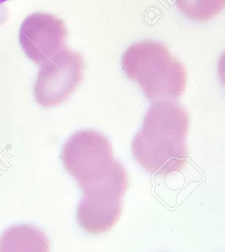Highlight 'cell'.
Returning <instances> with one entry per match:
<instances>
[{"mask_svg":"<svg viewBox=\"0 0 225 252\" xmlns=\"http://www.w3.org/2000/svg\"><path fill=\"white\" fill-rule=\"evenodd\" d=\"M189 125V114L181 105L171 101L154 103L145 116L142 130L132 142L135 159L153 175L181 171L189 158L185 142Z\"/></svg>","mask_w":225,"mask_h":252,"instance_id":"cell-1","label":"cell"},{"mask_svg":"<svg viewBox=\"0 0 225 252\" xmlns=\"http://www.w3.org/2000/svg\"><path fill=\"white\" fill-rule=\"evenodd\" d=\"M122 63L129 79L136 81L147 98L172 101L183 95L187 72L163 43L146 40L129 47Z\"/></svg>","mask_w":225,"mask_h":252,"instance_id":"cell-2","label":"cell"},{"mask_svg":"<svg viewBox=\"0 0 225 252\" xmlns=\"http://www.w3.org/2000/svg\"><path fill=\"white\" fill-rule=\"evenodd\" d=\"M60 159L82 191L99 183L122 165L114 159L109 140L93 130L74 134L64 146Z\"/></svg>","mask_w":225,"mask_h":252,"instance_id":"cell-3","label":"cell"},{"mask_svg":"<svg viewBox=\"0 0 225 252\" xmlns=\"http://www.w3.org/2000/svg\"><path fill=\"white\" fill-rule=\"evenodd\" d=\"M83 57L66 47L40 65L34 85L37 103L49 108L64 102L83 81Z\"/></svg>","mask_w":225,"mask_h":252,"instance_id":"cell-4","label":"cell"},{"mask_svg":"<svg viewBox=\"0 0 225 252\" xmlns=\"http://www.w3.org/2000/svg\"><path fill=\"white\" fill-rule=\"evenodd\" d=\"M68 35L65 23L49 13L37 12L29 15L19 31V42L27 57L41 65L66 46Z\"/></svg>","mask_w":225,"mask_h":252,"instance_id":"cell-5","label":"cell"},{"mask_svg":"<svg viewBox=\"0 0 225 252\" xmlns=\"http://www.w3.org/2000/svg\"><path fill=\"white\" fill-rule=\"evenodd\" d=\"M123 204H97L83 198L77 211L79 225L89 234L107 233L114 227L122 214Z\"/></svg>","mask_w":225,"mask_h":252,"instance_id":"cell-6","label":"cell"},{"mask_svg":"<svg viewBox=\"0 0 225 252\" xmlns=\"http://www.w3.org/2000/svg\"><path fill=\"white\" fill-rule=\"evenodd\" d=\"M50 251L48 238L41 230L34 226H15L6 230L0 237L1 252Z\"/></svg>","mask_w":225,"mask_h":252,"instance_id":"cell-7","label":"cell"},{"mask_svg":"<svg viewBox=\"0 0 225 252\" xmlns=\"http://www.w3.org/2000/svg\"><path fill=\"white\" fill-rule=\"evenodd\" d=\"M182 14L192 20L205 21L224 8L225 0H173Z\"/></svg>","mask_w":225,"mask_h":252,"instance_id":"cell-8","label":"cell"},{"mask_svg":"<svg viewBox=\"0 0 225 252\" xmlns=\"http://www.w3.org/2000/svg\"><path fill=\"white\" fill-rule=\"evenodd\" d=\"M3 11H3L2 9H1V7H0V21H1V15L5 14V13L3 12Z\"/></svg>","mask_w":225,"mask_h":252,"instance_id":"cell-9","label":"cell"},{"mask_svg":"<svg viewBox=\"0 0 225 252\" xmlns=\"http://www.w3.org/2000/svg\"><path fill=\"white\" fill-rule=\"evenodd\" d=\"M8 0H0V5L2 4V3L6 2Z\"/></svg>","mask_w":225,"mask_h":252,"instance_id":"cell-10","label":"cell"}]
</instances>
